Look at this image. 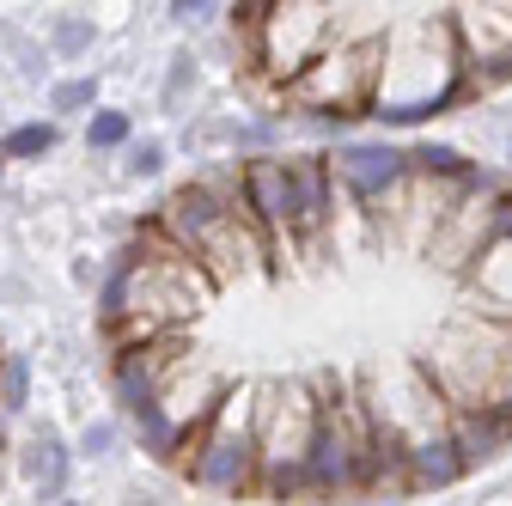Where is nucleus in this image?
<instances>
[{"label":"nucleus","instance_id":"7ed1b4c3","mask_svg":"<svg viewBox=\"0 0 512 506\" xmlns=\"http://www.w3.org/2000/svg\"><path fill=\"white\" fill-rule=\"evenodd\" d=\"M0 488H7V348H0Z\"/></svg>","mask_w":512,"mask_h":506},{"label":"nucleus","instance_id":"f03ea898","mask_svg":"<svg viewBox=\"0 0 512 506\" xmlns=\"http://www.w3.org/2000/svg\"><path fill=\"white\" fill-rule=\"evenodd\" d=\"M250 98L305 122L415 129L512 86V7H232Z\"/></svg>","mask_w":512,"mask_h":506},{"label":"nucleus","instance_id":"f257e3e1","mask_svg":"<svg viewBox=\"0 0 512 506\" xmlns=\"http://www.w3.org/2000/svg\"><path fill=\"white\" fill-rule=\"evenodd\" d=\"M110 391L177 482L397 506L512 446V177L458 147L238 153L128 226Z\"/></svg>","mask_w":512,"mask_h":506}]
</instances>
